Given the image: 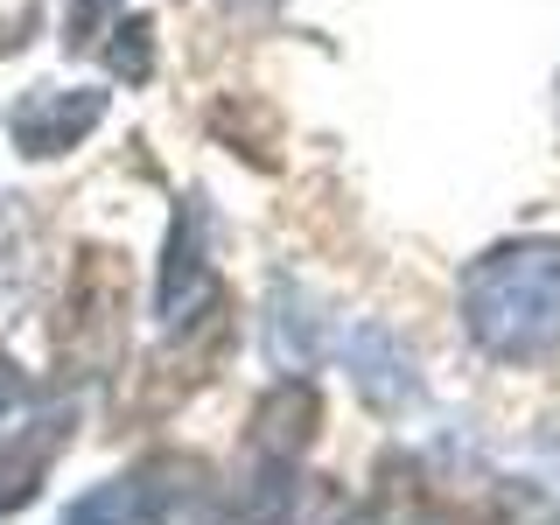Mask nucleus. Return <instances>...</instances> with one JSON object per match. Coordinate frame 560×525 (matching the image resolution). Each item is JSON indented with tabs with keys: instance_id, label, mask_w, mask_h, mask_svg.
I'll use <instances>...</instances> for the list:
<instances>
[{
	"instance_id": "obj_9",
	"label": "nucleus",
	"mask_w": 560,
	"mask_h": 525,
	"mask_svg": "<svg viewBox=\"0 0 560 525\" xmlns=\"http://www.w3.org/2000/svg\"><path fill=\"white\" fill-rule=\"evenodd\" d=\"M343 358H350V378H358V393L372 399L378 413H407L413 399H420L413 358H407V350H399L393 337H385V329H350Z\"/></svg>"
},
{
	"instance_id": "obj_12",
	"label": "nucleus",
	"mask_w": 560,
	"mask_h": 525,
	"mask_svg": "<svg viewBox=\"0 0 560 525\" xmlns=\"http://www.w3.org/2000/svg\"><path fill=\"white\" fill-rule=\"evenodd\" d=\"M28 267H35V224L22 197H0V302H14L28 288Z\"/></svg>"
},
{
	"instance_id": "obj_14",
	"label": "nucleus",
	"mask_w": 560,
	"mask_h": 525,
	"mask_svg": "<svg viewBox=\"0 0 560 525\" xmlns=\"http://www.w3.org/2000/svg\"><path fill=\"white\" fill-rule=\"evenodd\" d=\"M105 63H113V78L119 84H148V70H154V28L140 22H119L113 28V43H105Z\"/></svg>"
},
{
	"instance_id": "obj_5",
	"label": "nucleus",
	"mask_w": 560,
	"mask_h": 525,
	"mask_svg": "<svg viewBox=\"0 0 560 525\" xmlns=\"http://www.w3.org/2000/svg\"><path fill=\"white\" fill-rule=\"evenodd\" d=\"M203 455H148V463L119 469L113 483L84 490L78 504H63V525H168L203 490Z\"/></svg>"
},
{
	"instance_id": "obj_6",
	"label": "nucleus",
	"mask_w": 560,
	"mask_h": 525,
	"mask_svg": "<svg viewBox=\"0 0 560 525\" xmlns=\"http://www.w3.org/2000/svg\"><path fill=\"white\" fill-rule=\"evenodd\" d=\"M105 105H113V92H92V84H35L8 113V140L28 162H57L105 119Z\"/></svg>"
},
{
	"instance_id": "obj_11",
	"label": "nucleus",
	"mask_w": 560,
	"mask_h": 525,
	"mask_svg": "<svg viewBox=\"0 0 560 525\" xmlns=\"http://www.w3.org/2000/svg\"><path fill=\"white\" fill-rule=\"evenodd\" d=\"M267 350H273L280 372H302V364H315V350H323V315H315V302H308L302 288H288V280L273 288Z\"/></svg>"
},
{
	"instance_id": "obj_7",
	"label": "nucleus",
	"mask_w": 560,
	"mask_h": 525,
	"mask_svg": "<svg viewBox=\"0 0 560 525\" xmlns=\"http://www.w3.org/2000/svg\"><path fill=\"white\" fill-rule=\"evenodd\" d=\"M70 428H78V407H57V413H35L22 434L0 442V518L28 512V504L43 498V477L70 448Z\"/></svg>"
},
{
	"instance_id": "obj_13",
	"label": "nucleus",
	"mask_w": 560,
	"mask_h": 525,
	"mask_svg": "<svg viewBox=\"0 0 560 525\" xmlns=\"http://www.w3.org/2000/svg\"><path fill=\"white\" fill-rule=\"evenodd\" d=\"M463 525H560V512L547 498H539V490H525V483H504L498 498L490 504H477V512H469Z\"/></svg>"
},
{
	"instance_id": "obj_2",
	"label": "nucleus",
	"mask_w": 560,
	"mask_h": 525,
	"mask_svg": "<svg viewBox=\"0 0 560 525\" xmlns=\"http://www.w3.org/2000/svg\"><path fill=\"white\" fill-rule=\"evenodd\" d=\"M154 315H162V337L183 343L197 364H210L218 350H232V294L210 273V210L203 197L175 203L168 245H162V294H154Z\"/></svg>"
},
{
	"instance_id": "obj_8",
	"label": "nucleus",
	"mask_w": 560,
	"mask_h": 525,
	"mask_svg": "<svg viewBox=\"0 0 560 525\" xmlns=\"http://www.w3.org/2000/svg\"><path fill=\"white\" fill-rule=\"evenodd\" d=\"M315 428H323V399H315L308 378H280L267 399L253 407V434H245V448H253V463H302V448L315 442Z\"/></svg>"
},
{
	"instance_id": "obj_1",
	"label": "nucleus",
	"mask_w": 560,
	"mask_h": 525,
	"mask_svg": "<svg viewBox=\"0 0 560 525\" xmlns=\"http://www.w3.org/2000/svg\"><path fill=\"white\" fill-rule=\"evenodd\" d=\"M463 329L504 364L553 358L560 350V238L490 245L463 273Z\"/></svg>"
},
{
	"instance_id": "obj_10",
	"label": "nucleus",
	"mask_w": 560,
	"mask_h": 525,
	"mask_svg": "<svg viewBox=\"0 0 560 525\" xmlns=\"http://www.w3.org/2000/svg\"><path fill=\"white\" fill-rule=\"evenodd\" d=\"M350 525H434V498H428V483H420V463L385 455L378 483H372V504H364Z\"/></svg>"
},
{
	"instance_id": "obj_16",
	"label": "nucleus",
	"mask_w": 560,
	"mask_h": 525,
	"mask_svg": "<svg viewBox=\"0 0 560 525\" xmlns=\"http://www.w3.org/2000/svg\"><path fill=\"white\" fill-rule=\"evenodd\" d=\"M22 399H28V378L14 372V358H8V350H0V413H14V407H22Z\"/></svg>"
},
{
	"instance_id": "obj_3",
	"label": "nucleus",
	"mask_w": 560,
	"mask_h": 525,
	"mask_svg": "<svg viewBox=\"0 0 560 525\" xmlns=\"http://www.w3.org/2000/svg\"><path fill=\"white\" fill-rule=\"evenodd\" d=\"M127 253L119 245H84L78 267H70L63 288V315L49 329V350H57L63 378H105L119 358V329H127Z\"/></svg>"
},
{
	"instance_id": "obj_15",
	"label": "nucleus",
	"mask_w": 560,
	"mask_h": 525,
	"mask_svg": "<svg viewBox=\"0 0 560 525\" xmlns=\"http://www.w3.org/2000/svg\"><path fill=\"white\" fill-rule=\"evenodd\" d=\"M113 0H70V49H92V28Z\"/></svg>"
},
{
	"instance_id": "obj_4",
	"label": "nucleus",
	"mask_w": 560,
	"mask_h": 525,
	"mask_svg": "<svg viewBox=\"0 0 560 525\" xmlns=\"http://www.w3.org/2000/svg\"><path fill=\"white\" fill-rule=\"evenodd\" d=\"M203 525H350L337 477H302L294 463H245Z\"/></svg>"
}]
</instances>
